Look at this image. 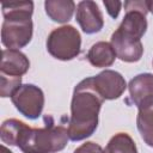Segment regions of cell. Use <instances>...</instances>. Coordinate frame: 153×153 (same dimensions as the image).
Here are the masks:
<instances>
[{
	"mask_svg": "<svg viewBox=\"0 0 153 153\" xmlns=\"http://www.w3.org/2000/svg\"><path fill=\"white\" fill-rule=\"evenodd\" d=\"M4 143L17 146L23 153H56L62 151L68 141V131L62 126H55L51 117L43 128H30L24 122L10 118L0 129Z\"/></svg>",
	"mask_w": 153,
	"mask_h": 153,
	"instance_id": "1",
	"label": "cell"
},
{
	"mask_svg": "<svg viewBox=\"0 0 153 153\" xmlns=\"http://www.w3.org/2000/svg\"><path fill=\"white\" fill-rule=\"evenodd\" d=\"M103 100L104 99L91 86L88 78L75 86L67 129L68 137L72 141L84 140L94 133L98 126V114Z\"/></svg>",
	"mask_w": 153,
	"mask_h": 153,
	"instance_id": "2",
	"label": "cell"
},
{
	"mask_svg": "<svg viewBox=\"0 0 153 153\" xmlns=\"http://www.w3.org/2000/svg\"><path fill=\"white\" fill-rule=\"evenodd\" d=\"M80 33L72 25H65L53 30L47 39V50L57 60L67 61L76 57L80 53Z\"/></svg>",
	"mask_w": 153,
	"mask_h": 153,
	"instance_id": "3",
	"label": "cell"
},
{
	"mask_svg": "<svg viewBox=\"0 0 153 153\" xmlns=\"http://www.w3.org/2000/svg\"><path fill=\"white\" fill-rule=\"evenodd\" d=\"M11 99L17 110L30 120H36L42 114L44 106V94L39 87L32 84L22 85Z\"/></svg>",
	"mask_w": 153,
	"mask_h": 153,
	"instance_id": "4",
	"label": "cell"
},
{
	"mask_svg": "<svg viewBox=\"0 0 153 153\" xmlns=\"http://www.w3.org/2000/svg\"><path fill=\"white\" fill-rule=\"evenodd\" d=\"M88 79L91 86L104 100L117 99L118 97L122 96V93L127 87L124 78L118 72L110 69H105L100 72L98 75L91 76Z\"/></svg>",
	"mask_w": 153,
	"mask_h": 153,
	"instance_id": "5",
	"label": "cell"
},
{
	"mask_svg": "<svg viewBox=\"0 0 153 153\" xmlns=\"http://www.w3.org/2000/svg\"><path fill=\"white\" fill-rule=\"evenodd\" d=\"M32 37V22L29 20H4L1 27V42L8 49L25 47Z\"/></svg>",
	"mask_w": 153,
	"mask_h": 153,
	"instance_id": "6",
	"label": "cell"
},
{
	"mask_svg": "<svg viewBox=\"0 0 153 153\" xmlns=\"http://www.w3.org/2000/svg\"><path fill=\"white\" fill-rule=\"evenodd\" d=\"M76 22L85 33H96L102 30L104 25L102 12L94 1H80L76 6Z\"/></svg>",
	"mask_w": 153,
	"mask_h": 153,
	"instance_id": "7",
	"label": "cell"
},
{
	"mask_svg": "<svg viewBox=\"0 0 153 153\" xmlns=\"http://www.w3.org/2000/svg\"><path fill=\"white\" fill-rule=\"evenodd\" d=\"M128 87L130 98L139 110L153 105V74L142 73L134 76Z\"/></svg>",
	"mask_w": 153,
	"mask_h": 153,
	"instance_id": "8",
	"label": "cell"
},
{
	"mask_svg": "<svg viewBox=\"0 0 153 153\" xmlns=\"http://www.w3.org/2000/svg\"><path fill=\"white\" fill-rule=\"evenodd\" d=\"M111 45L116 53V56L124 62H136L143 54V47L141 41L127 38L115 31L111 36Z\"/></svg>",
	"mask_w": 153,
	"mask_h": 153,
	"instance_id": "9",
	"label": "cell"
},
{
	"mask_svg": "<svg viewBox=\"0 0 153 153\" xmlns=\"http://www.w3.org/2000/svg\"><path fill=\"white\" fill-rule=\"evenodd\" d=\"M146 30H147L146 14L139 11H127L121 25L116 31L127 38L140 41L143 33L146 32Z\"/></svg>",
	"mask_w": 153,
	"mask_h": 153,
	"instance_id": "10",
	"label": "cell"
},
{
	"mask_svg": "<svg viewBox=\"0 0 153 153\" xmlns=\"http://www.w3.org/2000/svg\"><path fill=\"white\" fill-rule=\"evenodd\" d=\"M30 62L25 54L17 49H5L2 50L0 71L4 74L12 76H22L27 72Z\"/></svg>",
	"mask_w": 153,
	"mask_h": 153,
	"instance_id": "11",
	"label": "cell"
},
{
	"mask_svg": "<svg viewBox=\"0 0 153 153\" xmlns=\"http://www.w3.org/2000/svg\"><path fill=\"white\" fill-rule=\"evenodd\" d=\"M115 59L116 53L111 43L108 42H97L87 53V60L94 67H109L114 63Z\"/></svg>",
	"mask_w": 153,
	"mask_h": 153,
	"instance_id": "12",
	"label": "cell"
},
{
	"mask_svg": "<svg viewBox=\"0 0 153 153\" xmlns=\"http://www.w3.org/2000/svg\"><path fill=\"white\" fill-rule=\"evenodd\" d=\"M48 17L57 23L68 22L75 10V4L72 0H48L44 2Z\"/></svg>",
	"mask_w": 153,
	"mask_h": 153,
	"instance_id": "13",
	"label": "cell"
},
{
	"mask_svg": "<svg viewBox=\"0 0 153 153\" xmlns=\"http://www.w3.org/2000/svg\"><path fill=\"white\" fill-rule=\"evenodd\" d=\"M1 7L5 20H29L33 12L32 1H4Z\"/></svg>",
	"mask_w": 153,
	"mask_h": 153,
	"instance_id": "14",
	"label": "cell"
},
{
	"mask_svg": "<svg viewBox=\"0 0 153 153\" xmlns=\"http://www.w3.org/2000/svg\"><path fill=\"white\" fill-rule=\"evenodd\" d=\"M136 124L143 141L153 147V105L139 110Z\"/></svg>",
	"mask_w": 153,
	"mask_h": 153,
	"instance_id": "15",
	"label": "cell"
},
{
	"mask_svg": "<svg viewBox=\"0 0 153 153\" xmlns=\"http://www.w3.org/2000/svg\"><path fill=\"white\" fill-rule=\"evenodd\" d=\"M104 153H137V149L135 142L127 133H118L110 139Z\"/></svg>",
	"mask_w": 153,
	"mask_h": 153,
	"instance_id": "16",
	"label": "cell"
},
{
	"mask_svg": "<svg viewBox=\"0 0 153 153\" xmlns=\"http://www.w3.org/2000/svg\"><path fill=\"white\" fill-rule=\"evenodd\" d=\"M0 96L2 98L5 97H12L22 86V78L20 76H12L1 73L0 74Z\"/></svg>",
	"mask_w": 153,
	"mask_h": 153,
	"instance_id": "17",
	"label": "cell"
},
{
	"mask_svg": "<svg viewBox=\"0 0 153 153\" xmlns=\"http://www.w3.org/2000/svg\"><path fill=\"white\" fill-rule=\"evenodd\" d=\"M124 10L127 11H139L142 13H147L148 8H147V2L146 0H134V1H126L124 4Z\"/></svg>",
	"mask_w": 153,
	"mask_h": 153,
	"instance_id": "18",
	"label": "cell"
},
{
	"mask_svg": "<svg viewBox=\"0 0 153 153\" xmlns=\"http://www.w3.org/2000/svg\"><path fill=\"white\" fill-rule=\"evenodd\" d=\"M74 153H104V151L102 149V147L94 142H86L82 143L81 146H79Z\"/></svg>",
	"mask_w": 153,
	"mask_h": 153,
	"instance_id": "19",
	"label": "cell"
},
{
	"mask_svg": "<svg viewBox=\"0 0 153 153\" xmlns=\"http://www.w3.org/2000/svg\"><path fill=\"white\" fill-rule=\"evenodd\" d=\"M103 4L106 7V11L110 14V17H112V18H117L118 17V13H120L121 6H122L121 1H104Z\"/></svg>",
	"mask_w": 153,
	"mask_h": 153,
	"instance_id": "20",
	"label": "cell"
},
{
	"mask_svg": "<svg viewBox=\"0 0 153 153\" xmlns=\"http://www.w3.org/2000/svg\"><path fill=\"white\" fill-rule=\"evenodd\" d=\"M146 2H147V8H148V11L153 13V0H146Z\"/></svg>",
	"mask_w": 153,
	"mask_h": 153,
	"instance_id": "21",
	"label": "cell"
},
{
	"mask_svg": "<svg viewBox=\"0 0 153 153\" xmlns=\"http://www.w3.org/2000/svg\"><path fill=\"white\" fill-rule=\"evenodd\" d=\"M1 153H12V152H11L10 149H7L4 145H1Z\"/></svg>",
	"mask_w": 153,
	"mask_h": 153,
	"instance_id": "22",
	"label": "cell"
}]
</instances>
